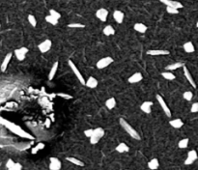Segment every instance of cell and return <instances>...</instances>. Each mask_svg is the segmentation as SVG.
Returning <instances> with one entry per match:
<instances>
[{
    "mask_svg": "<svg viewBox=\"0 0 198 170\" xmlns=\"http://www.w3.org/2000/svg\"><path fill=\"white\" fill-rule=\"evenodd\" d=\"M0 124L3 125L4 127H6L7 129L12 131L13 133H15V135H18V136H21L22 138H26V139H31V140H34V136L33 135H31L30 133H28L27 131H25L23 129H21V128L20 126H17V124L13 123V122H11V121L7 120V119H4L2 118L1 116H0Z\"/></svg>",
    "mask_w": 198,
    "mask_h": 170,
    "instance_id": "cell-1",
    "label": "cell"
},
{
    "mask_svg": "<svg viewBox=\"0 0 198 170\" xmlns=\"http://www.w3.org/2000/svg\"><path fill=\"white\" fill-rule=\"evenodd\" d=\"M119 123H120L121 127L123 128L124 130H125V131L128 133L129 136L133 137V139H136V140H140L141 137L139 135V133L136 131V130H134L133 128L131 126V124H129L125 119L120 118L119 119Z\"/></svg>",
    "mask_w": 198,
    "mask_h": 170,
    "instance_id": "cell-2",
    "label": "cell"
},
{
    "mask_svg": "<svg viewBox=\"0 0 198 170\" xmlns=\"http://www.w3.org/2000/svg\"><path fill=\"white\" fill-rule=\"evenodd\" d=\"M104 135V130L103 128H97V129H93V133L92 135L89 137L90 138V143L95 145L97 144L99 141H100V139L102 137H103Z\"/></svg>",
    "mask_w": 198,
    "mask_h": 170,
    "instance_id": "cell-3",
    "label": "cell"
},
{
    "mask_svg": "<svg viewBox=\"0 0 198 170\" xmlns=\"http://www.w3.org/2000/svg\"><path fill=\"white\" fill-rule=\"evenodd\" d=\"M69 66H70V68L71 70L73 71V72L75 74V76H77V78L78 79V81L81 83L82 85H85V79H84V77L82 76L81 75V72H79V70L77 69V67L75 65V63H73L72 60H69Z\"/></svg>",
    "mask_w": 198,
    "mask_h": 170,
    "instance_id": "cell-4",
    "label": "cell"
},
{
    "mask_svg": "<svg viewBox=\"0 0 198 170\" xmlns=\"http://www.w3.org/2000/svg\"><path fill=\"white\" fill-rule=\"evenodd\" d=\"M112 62H113V58L110 56H106V57H103L99 60L96 64V67L99 70H103L104 68H106V67H108Z\"/></svg>",
    "mask_w": 198,
    "mask_h": 170,
    "instance_id": "cell-5",
    "label": "cell"
},
{
    "mask_svg": "<svg viewBox=\"0 0 198 170\" xmlns=\"http://www.w3.org/2000/svg\"><path fill=\"white\" fill-rule=\"evenodd\" d=\"M156 99H157L158 102L159 104L160 107L163 108V112L165 113L166 116H167V117H171V111H170L169 107L167 106V105H166V102H165V101L163 100V97L158 94V95L156 96Z\"/></svg>",
    "mask_w": 198,
    "mask_h": 170,
    "instance_id": "cell-6",
    "label": "cell"
},
{
    "mask_svg": "<svg viewBox=\"0 0 198 170\" xmlns=\"http://www.w3.org/2000/svg\"><path fill=\"white\" fill-rule=\"evenodd\" d=\"M27 52H28V48L25 46H21V48H17V50H15L14 54L16 55V57L18 61H23V60L25 59V55H26Z\"/></svg>",
    "mask_w": 198,
    "mask_h": 170,
    "instance_id": "cell-7",
    "label": "cell"
},
{
    "mask_svg": "<svg viewBox=\"0 0 198 170\" xmlns=\"http://www.w3.org/2000/svg\"><path fill=\"white\" fill-rule=\"evenodd\" d=\"M51 46H52V42L50 40H45L44 42H42L41 44H39L38 46V48H39V50L42 52V53H46L47 51L50 50V48H51Z\"/></svg>",
    "mask_w": 198,
    "mask_h": 170,
    "instance_id": "cell-8",
    "label": "cell"
},
{
    "mask_svg": "<svg viewBox=\"0 0 198 170\" xmlns=\"http://www.w3.org/2000/svg\"><path fill=\"white\" fill-rule=\"evenodd\" d=\"M61 166H62L61 161L57 157H52L49 159V169L50 170H60Z\"/></svg>",
    "mask_w": 198,
    "mask_h": 170,
    "instance_id": "cell-9",
    "label": "cell"
},
{
    "mask_svg": "<svg viewBox=\"0 0 198 170\" xmlns=\"http://www.w3.org/2000/svg\"><path fill=\"white\" fill-rule=\"evenodd\" d=\"M107 16H108V11H107L106 8H101V9H99V10L96 12V17H97V19L103 21V22L106 21Z\"/></svg>",
    "mask_w": 198,
    "mask_h": 170,
    "instance_id": "cell-10",
    "label": "cell"
},
{
    "mask_svg": "<svg viewBox=\"0 0 198 170\" xmlns=\"http://www.w3.org/2000/svg\"><path fill=\"white\" fill-rule=\"evenodd\" d=\"M197 160V153L195 150H191L188 153V157L185 161V165H190Z\"/></svg>",
    "mask_w": 198,
    "mask_h": 170,
    "instance_id": "cell-11",
    "label": "cell"
},
{
    "mask_svg": "<svg viewBox=\"0 0 198 170\" xmlns=\"http://www.w3.org/2000/svg\"><path fill=\"white\" fill-rule=\"evenodd\" d=\"M160 2H162L163 4L166 5V6H168V7H173V8H175V9H181L183 8L184 6L181 2H179V1H174V0H159Z\"/></svg>",
    "mask_w": 198,
    "mask_h": 170,
    "instance_id": "cell-12",
    "label": "cell"
},
{
    "mask_svg": "<svg viewBox=\"0 0 198 170\" xmlns=\"http://www.w3.org/2000/svg\"><path fill=\"white\" fill-rule=\"evenodd\" d=\"M146 54L151 56H158V55H168L170 54L169 50H147Z\"/></svg>",
    "mask_w": 198,
    "mask_h": 170,
    "instance_id": "cell-13",
    "label": "cell"
},
{
    "mask_svg": "<svg viewBox=\"0 0 198 170\" xmlns=\"http://www.w3.org/2000/svg\"><path fill=\"white\" fill-rule=\"evenodd\" d=\"M142 79H143V76H142L141 72H135V74H133V76L129 77L128 82L131 84H133V83H137L141 81Z\"/></svg>",
    "mask_w": 198,
    "mask_h": 170,
    "instance_id": "cell-14",
    "label": "cell"
},
{
    "mask_svg": "<svg viewBox=\"0 0 198 170\" xmlns=\"http://www.w3.org/2000/svg\"><path fill=\"white\" fill-rule=\"evenodd\" d=\"M152 106H153V102L147 101V102H144L143 104L140 105V109H141V111H143L144 113L150 114L152 110Z\"/></svg>",
    "mask_w": 198,
    "mask_h": 170,
    "instance_id": "cell-15",
    "label": "cell"
},
{
    "mask_svg": "<svg viewBox=\"0 0 198 170\" xmlns=\"http://www.w3.org/2000/svg\"><path fill=\"white\" fill-rule=\"evenodd\" d=\"M183 70H184V76H185V78H187V79H188V81L190 83V85H191V86H192L193 88H196L195 82H194V80H193L192 76H191V75H190V72H189V69L184 65V66H183Z\"/></svg>",
    "mask_w": 198,
    "mask_h": 170,
    "instance_id": "cell-16",
    "label": "cell"
},
{
    "mask_svg": "<svg viewBox=\"0 0 198 170\" xmlns=\"http://www.w3.org/2000/svg\"><path fill=\"white\" fill-rule=\"evenodd\" d=\"M12 56H13V53L12 52H9L7 55L5 56V58L3 59V62L1 63V66H0V69H1V72H5L6 70H7V67L11 61V59H12Z\"/></svg>",
    "mask_w": 198,
    "mask_h": 170,
    "instance_id": "cell-17",
    "label": "cell"
},
{
    "mask_svg": "<svg viewBox=\"0 0 198 170\" xmlns=\"http://www.w3.org/2000/svg\"><path fill=\"white\" fill-rule=\"evenodd\" d=\"M124 17H125V15H124L123 12L119 11V10H116L113 12V19L115 20V21L117 23H122L124 21Z\"/></svg>",
    "mask_w": 198,
    "mask_h": 170,
    "instance_id": "cell-18",
    "label": "cell"
},
{
    "mask_svg": "<svg viewBox=\"0 0 198 170\" xmlns=\"http://www.w3.org/2000/svg\"><path fill=\"white\" fill-rule=\"evenodd\" d=\"M85 86L90 88V89H94V88H96L98 86V80L96 79L95 77L90 76L88 79L85 81Z\"/></svg>",
    "mask_w": 198,
    "mask_h": 170,
    "instance_id": "cell-19",
    "label": "cell"
},
{
    "mask_svg": "<svg viewBox=\"0 0 198 170\" xmlns=\"http://www.w3.org/2000/svg\"><path fill=\"white\" fill-rule=\"evenodd\" d=\"M58 66H59V62L56 61V62H54V64L52 65L51 67V69H50V72H49V74H48V80H52L55 75H56V72L58 70Z\"/></svg>",
    "mask_w": 198,
    "mask_h": 170,
    "instance_id": "cell-20",
    "label": "cell"
},
{
    "mask_svg": "<svg viewBox=\"0 0 198 170\" xmlns=\"http://www.w3.org/2000/svg\"><path fill=\"white\" fill-rule=\"evenodd\" d=\"M169 124L172 128L174 129H181L184 125V122L180 119V118H177V119H173L169 121Z\"/></svg>",
    "mask_w": 198,
    "mask_h": 170,
    "instance_id": "cell-21",
    "label": "cell"
},
{
    "mask_svg": "<svg viewBox=\"0 0 198 170\" xmlns=\"http://www.w3.org/2000/svg\"><path fill=\"white\" fill-rule=\"evenodd\" d=\"M185 64L182 63V62H175V63H172L168 66L165 67V70L166 72H171V71H174V70H177L179 68H182Z\"/></svg>",
    "mask_w": 198,
    "mask_h": 170,
    "instance_id": "cell-22",
    "label": "cell"
},
{
    "mask_svg": "<svg viewBox=\"0 0 198 170\" xmlns=\"http://www.w3.org/2000/svg\"><path fill=\"white\" fill-rule=\"evenodd\" d=\"M133 29H134L136 32L143 34V33H145V32L147 31L148 27L145 25V24H143V23H139V22H138V23H135L134 25H133Z\"/></svg>",
    "mask_w": 198,
    "mask_h": 170,
    "instance_id": "cell-23",
    "label": "cell"
},
{
    "mask_svg": "<svg viewBox=\"0 0 198 170\" xmlns=\"http://www.w3.org/2000/svg\"><path fill=\"white\" fill-rule=\"evenodd\" d=\"M183 48H184V50L187 52V53H192V52L195 51L194 46H193V44L191 42H185V44L183 45Z\"/></svg>",
    "mask_w": 198,
    "mask_h": 170,
    "instance_id": "cell-24",
    "label": "cell"
},
{
    "mask_svg": "<svg viewBox=\"0 0 198 170\" xmlns=\"http://www.w3.org/2000/svg\"><path fill=\"white\" fill-rule=\"evenodd\" d=\"M115 150L118 152V153H126V152L129 151V146L126 143L121 142V143H119L118 145H117Z\"/></svg>",
    "mask_w": 198,
    "mask_h": 170,
    "instance_id": "cell-25",
    "label": "cell"
},
{
    "mask_svg": "<svg viewBox=\"0 0 198 170\" xmlns=\"http://www.w3.org/2000/svg\"><path fill=\"white\" fill-rule=\"evenodd\" d=\"M159 166V162L158 159H152L148 162V169L150 170H157Z\"/></svg>",
    "mask_w": 198,
    "mask_h": 170,
    "instance_id": "cell-26",
    "label": "cell"
},
{
    "mask_svg": "<svg viewBox=\"0 0 198 170\" xmlns=\"http://www.w3.org/2000/svg\"><path fill=\"white\" fill-rule=\"evenodd\" d=\"M66 161H69L71 163L75 165H77V166H84V162H82L80 160L78 159H76V157H66Z\"/></svg>",
    "mask_w": 198,
    "mask_h": 170,
    "instance_id": "cell-27",
    "label": "cell"
},
{
    "mask_svg": "<svg viewBox=\"0 0 198 170\" xmlns=\"http://www.w3.org/2000/svg\"><path fill=\"white\" fill-rule=\"evenodd\" d=\"M103 33L106 35V36H111V35H114L115 34V30H114V28L111 26V25H106V27L103 28Z\"/></svg>",
    "mask_w": 198,
    "mask_h": 170,
    "instance_id": "cell-28",
    "label": "cell"
},
{
    "mask_svg": "<svg viewBox=\"0 0 198 170\" xmlns=\"http://www.w3.org/2000/svg\"><path fill=\"white\" fill-rule=\"evenodd\" d=\"M162 76L164 78V79H167V80H174L176 76L174 74H172L171 72H162Z\"/></svg>",
    "mask_w": 198,
    "mask_h": 170,
    "instance_id": "cell-29",
    "label": "cell"
},
{
    "mask_svg": "<svg viewBox=\"0 0 198 170\" xmlns=\"http://www.w3.org/2000/svg\"><path fill=\"white\" fill-rule=\"evenodd\" d=\"M106 106L108 109H113L116 106V100L114 98H109L106 101Z\"/></svg>",
    "mask_w": 198,
    "mask_h": 170,
    "instance_id": "cell-30",
    "label": "cell"
},
{
    "mask_svg": "<svg viewBox=\"0 0 198 170\" xmlns=\"http://www.w3.org/2000/svg\"><path fill=\"white\" fill-rule=\"evenodd\" d=\"M188 146H189V138H184L178 143V147L180 149H185L188 148Z\"/></svg>",
    "mask_w": 198,
    "mask_h": 170,
    "instance_id": "cell-31",
    "label": "cell"
},
{
    "mask_svg": "<svg viewBox=\"0 0 198 170\" xmlns=\"http://www.w3.org/2000/svg\"><path fill=\"white\" fill-rule=\"evenodd\" d=\"M183 98H184L185 101L190 102L191 100H192V98H193V93L190 92V91H185V92L183 94Z\"/></svg>",
    "mask_w": 198,
    "mask_h": 170,
    "instance_id": "cell-32",
    "label": "cell"
},
{
    "mask_svg": "<svg viewBox=\"0 0 198 170\" xmlns=\"http://www.w3.org/2000/svg\"><path fill=\"white\" fill-rule=\"evenodd\" d=\"M46 21L48 22V23H50L51 25H56V24L58 23V20L54 19V17H52L51 16H49V15L46 17Z\"/></svg>",
    "mask_w": 198,
    "mask_h": 170,
    "instance_id": "cell-33",
    "label": "cell"
},
{
    "mask_svg": "<svg viewBox=\"0 0 198 170\" xmlns=\"http://www.w3.org/2000/svg\"><path fill=\"white\" fill-rule=\"evenodd\" d=\"M49 16H51L52 17H54V19H56L59 20V19L61 17V15L59 12H57L56 10H54V9H50L49 10Z\"/></svg>",
    "mask_w": 198,
    "mask_h": 170,
    "instance_id": "cell-34",
    "label": "cell"
},
{
    "mask_svg": "<svg viewBox=\"0 0 198 170\" xmlns=\"http://www.w3.org/2000/svg\"><path fill=\"white\" fill-rule=\"evenodd\" d=\"M28 22L31 24V26H32V27H36V25H37L36 17L33 15H29L28 16Z\"/></svg>",
    "mask_w": 198,
    "mask_h": 170,
    "instance_id": "cell-35",
    "label": "cell"
},
{
    "mask_svg": "<svg viewBox=\"0 0 198 170\" xmlns=\"http://www.w3.org/2000/svg\"><path fill=\"white\" fill-rule=\"evenodd\" d=\"M166 12H167L168 14H171V15H177L179 14V10L178 9H175L173 7H168V6H166Z\"/></svg>",
    "mask_w": 198,
    "mask_h": 170,
    "instance_id": "cell-36",
    "label": "cell"
},
{
    "mask_svg": "<svg viewBox=\"0 0 198 170\" xmlns=\"http://www.w3.org/2000/svg\"><path fill=\"white\" fill-rule=\"evenodd\" d=\"M69 28H84L85 25L82 23H69L68 24Z\"/></svg>",
    "mask_w": 198,
    "mask_h": 170,
    "instance_id": "cell-37",
    "label": "cell"
},
{
    "mask_svg": "<svg viewBox=\"0 0 198 170\" xmlns=\"http://www.w3.org/2000/svg\"><path fill=\"white\" fill-rule=\"evenodd\" d=\"M22 169V165L21 164L20 162H15L14 163V165L10 167L8 170H21Z\"/></svg>",
    "mask_w": 198,
    "mask_h": 170,
    "instance_id": "cell-38",
    "label": "cell"
},
{
    "mask_svg": "<svg viewBox=\"0 0 198 170\" xmlns=\"http://www.w3.org/2000/svg\"><path fill=\"white\" fill-rule=\"evenodd\" d=\"M57 96L60 97V98H63L66 100H71L73 99V96L69 95V94H66V93H57Z\"/></svg>",
    "mask_w": 198,
    "mask_h": 170,
    "instance_id": "cell-39",
    "label": "cell"
},
{
    "mask_svg": "<svg viewBox=\"0 0 198 170\" xmlns=\"http://www.w3.org/2000/svg\"><path fill=\"white\" fill-rule=\"evenodd\" d=\"M198 111V102H193L192 105L190 107V112L191 113H196Z\"/></svg>",
    "mask_w": 198,
    "mask_h": 170,
    "instance_id": "cell-40",
    "label": "cell"
},
{
    "mask_svg": "<svg viewBox=\"0 0 198 170\" xmlns=\"http://www.w3.org/2000/svg\"><path fill=\"white\" fill-rule=\"evenodd\" d=\"M14 163H15V161L12 160V159H9L8 161H7V162H6V168L7 169H9L10 167H12L14 165Z\"/></svg>",
    "mask_w": 198,
    "mask_h": 170,
    "instance_id": "cell-41",
    "label": "cell"
},
{
    "mask_svg": "<svg viewBox=\"0 0 198 170\" xmlns=\"http://www.w3.org/2000/svg\"><path fill=\"white\" fill-rule=\"evenodd\" d=\"M93 133V129H88V130H85L84 131V135L86 137H90Z\"/></svg>",
    "mask_w": 198,
    "mask_h": 170,
    "instance_id": "cell-42",
    "label": "cell"
},
{
    "mask_svg": "<svg viewBox=\"0 0 198 170\" xmlns=\"http://www.w3.org/2000/svg\"><path fill=\"white\" fill-rule=\"evenodd\" d=\"M35 148H36L37 150H38V151H40V150H43V149L45 148V144L43 143V142H40V143H38V144L36 145V147H35Z\"/></svg>",
    "mask_w": 198,
    "mask_h": 170,
    "instance_id": "cell-43",
    "label": "cell"
},
{
    "mask_svg": "<svg viewBox=\"0 0 198 170\" xmlns=\"http://www.w3.org/2000/svg\"><path fill=\"white\" fill-rule=\"evenodd\" d=\"M3 102V101H1V100H0V102Z\"/></svg>",
    "mask_w": 198,
    "mask_h": 170,
    "instance_id": "cell-44",
    "label": "cell"
},
{
    "mask_svg": "<svg viewBox=\"0 0 198 170\" xmlns=\"http://www.w3.org/2000/svg\"><path fill=\"white\" fill-rule=\"evenodd\" d=\"M0 27H1V23H0Z\"/></svg>",
    "mask_w": 198,
    "mask_h": 170,
    "instance_id": "cell-45",
    "label": "cell"
},
{
    "mask_svg": "<svg viewBox=\"0 0 198 170\" xmlns=\"http://www.w3.org/2000/svg\"><path fill=\"white\" fill-rule=\"evenodd\" d=\"M125 170H129V169H125Z\"/></svg>",
    "mask_w": 198,
    "mask_h": 170,
    "instance_id": "cell-46",
    "label": "cell"
},
{
    "mask_svg": "<svg viewBox=\"0 0 198 170\" xmlns=\"http://www.w3.org/2000/svg\"><path fill=\"white\" fill-rule=\"evenodd\" d=\"M147 170H150V169H147Z\"/></svg>",
    "mask_w": 198,
    "mask_h": 170,
    "instance_id": "cell-47",
    "label": "cell"
}]
</instances>
